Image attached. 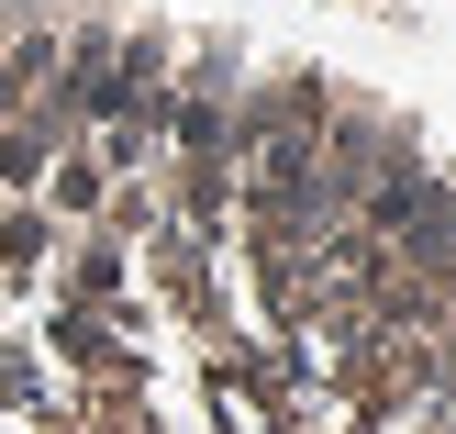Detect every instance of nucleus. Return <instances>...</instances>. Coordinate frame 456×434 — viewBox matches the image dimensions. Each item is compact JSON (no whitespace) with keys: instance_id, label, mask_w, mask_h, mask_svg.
I'll return each mask as SVG.
<instances>
[{"instance_id":"f257e3e1","label":"nucleus","mask_w":456,"mask_h":434,"mask_svg":"<svg viewBox=\"0 0 456 434\" xmlns=\"http://www.w3.org/2000/svg\"><path fill=\"white\" fill-rule=\"evenodd\" d=\"M0 434H456V145L223 22L0 0Z\"/></svg>"}]
</instances>
